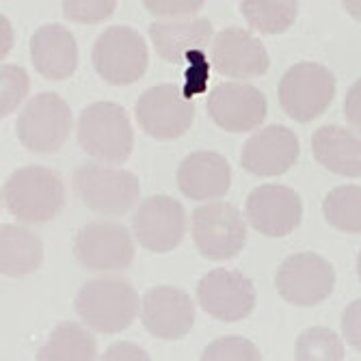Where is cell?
<instances>
[{"label":"cell","instance_id":"obj_28","mask_svg":"<svg viewBox=\"0 0 361 361\" xmlns=\"http://www.w3.org/2000/svg\"><path fill=\"white\" fill-rule=\"evenodd\" d=\"M200 361H262V353L243 336H223L204 348Z\"/></svg>","mask_w":361,"mask_h":361},{"label":"cell","instance_id":"obj_2","mask_svg":"<svg viewBox=\"0 0 361 361\" xmlns=\"http://www.w3.org/2000/svg\"><path fill=\"white\" fill-rule=\"evenodd\" d=\"M78 145L104 165H123L135 149V130L126 109L117 102H93L82 109L76 128Z\"/></svg>","mask_w":361,"mask_h":361},{"label":"cell","instance_id":"obj_3","mask_svg":"<svg viewBox=\"0 0 361 361\" xmlns=\"http://www.w3.org/2000/svg\"><path fill=\"white\" fill-rule=\"evenodd\" d=\"M5 206L22 223H48L65 208V186L61 178L42 165L16 169L3 188Z\"/></svg>","mask_w":361,"mask_h":361},{"label":"cell","instance_id":"obj_18","mask_svg":"<svg viewBox=\"0 0 361 361\" xmlns=\"http://www.w3.org/2000/svg\"><path fill=\"white\" fill-rule=\"evenodd\" d=\"M212 68L221 76L249 80L264 76L271 68V59L253 32L240 26H227L212 42Z\"/></svg>","mask_w":361,"mask_h":361},{"label":"cell","instance_id":"obj_31","mask_svg":"<svg viewBox=\"0 0 361 361\" xmlns=\"http://www.w3.org/2000/svg\"><path fill=\"white\" fill-rule=\"evenodd\" d=\"M61 9L68 20L78 24H97L115 13L117 3L115 0H65L61 3Z\"/></svg>","mask_w":361,"mask_h":361},{"label":"cell","instance_id":"obj_1","mask_svg":"<svg viewBox=\"0 0 361 361\" xmlns=\"http://www.w3.org/2000/svg\"><path fill=\"white\" fill-rule=\"evenodd\" d=\"M74 310L87 329L115 336L135 322L141 312V299L130 281L121 277H97L80 286Z\"/></svg>","mask_w":361,"mask_h":361},{"label":"cell","instance_id":"obj_11","mask_svg":"<svg viewBox=\"0 0 361 361\" xmlns=\"http://www.w3.org/2000/svg\"><path fill=\"white\" fill-rule=\"evenodd\" d=\"M72 251L78 264L89 271H123L135 259V236L119 223L93 221L76 234Z\"/></svg>","mask_w":361,"mask_h":361},{"label":"cell","instance_id":"obj_27","mask_svg":"<svg viewBox=\"0 0 361 361\" xmlns=\"http://www.w3.org/2000/svg\"><path fill=\"white\" fill-rule=\"evenodd\" d=\"M294 361H344V342L329 326H307L294 342Z\"/></svg>","mask_w":361,"mask_h":361},{"label":"cell","instance_id":"obj_17","mask_svg":"<svg viewBox=\"0 0 361 361\" xmlns=\"http://www.w3.org/2000/svg\"><path fill=\"white\" fill-rule=\"evenodd\" d=\"M141 320L147 334L158 340H182L195 324V303L178 286H154L141 303Z\"/></svg>","mask_w":361,"mask_h":361},{"label":"cell","instance_id":"obj_29","mask_svg":"<svg viewBox=\"0 0 361 361\" xmlns=\"http://www.w3.org/2000/svg\"><path fill=\"white\" fill-rule=\"evenodd\" d=\"M30 78L20 65H3L0 68V115L9 117L28 95Z\"/></svg>","mask_w":361,"mask_h":361},{"label":"cell","instance_id":"obj_34","mask_svg":"<svg viewBox=\"0 0 361 361\" xmlns=\"http://www.w3.org/2000/svg\"><path fill=\"white\" fill-rule=\"evenodd\" d=\"M100 361H152V359L147 350H143L135 342H115L102 353Z\"/></svg>","mask_w":361,"mask_h":361},{"label":"cell","instance_id":"obj_15","mask_svg":"<svg viewBox=\"0 0 361 361\" xmlns=\"http://www.w3.org/2000/svg\"><path fill=\"white\" fill-rule=\"evenodd\" d=\"M208 115L225 133L243 135L264 123L267 95L249 82H221L208 93Z\"/></svg>","mask_w":361,"mask_h":361},{"label":"cell","instance_id":"obj_6","mask_svg":"<svg viewBox=\"0 0 361 361\" xmlns=\"http://www.w3.org/2000/svg\"><path fill=\"white\" fill-rule=\"evenodd\" d=\"M91 63L95 74L104 82L133 85L147 72L149 50L137 28L115 24L97 35L91 50Z\"/></svg>","mask_w":361,"mask_h":361},{"label":"cell","instance_id":"obj_32","mask_svg":"<svg viewBox=\"0 0 361 361\" xmlns=\"http://www.w3.org/2000/svg\"><path fill=\"white\" fill-rule=\"evenodd\" d=\"M143 7L160 18V20H178V18H186V16H195L204 7L202 0H145Z\"/></svg>","mask_w":361,"mask_h":361},{"label":"cell","instance_id":"obj_9","mask_svg":"<svg viewBox=\"0 0 361 361\" xmlns=\"http://www.w3.org/2000/svg\"><path fill=\"white\" fill-rule=\"evenodd\" d=\"M275 288L290 305L316 307L329 299L336 288L334 264L314 251L292 253L275 273Z\"/></svg>","mask_w":361,"mask_h":361},{"label":"cell","instance_id":"obj_19","mask_svg":"<svg viewBox=\"0 0 361 361\" xmlns=\"http://www.w3.org/2000/svg\"><path fill=\"white\" fill-rule=\"evenodd\" d=\"M176 182L180 192L192 202H219L232 186L229 160L212 149H197L180 162Z\"/></svg>","mask_w":361,"mask_h":361},{"label":"cell","instance_id":"obj_14","mask_svg":"<svg viewBox=\"0 0 361 361\" xmlns=\"http://www.w3.org/2000/svg\"><path fill=\"white\" fill-rule=\"evenodd\" d=\"M255 286L240 271L212 269L197 283V303L221 322H240L255 310Z\"/></svg>","mask_w":361,"mask_h":361},{"label":"cell","instance_id":"obj_13","mask_svg":"<svg viewBox=\"0 0 361 361\" xmlns=\"http://www.w3.org/2000/svg\"><path fill=\"white\" fill-rule=\"evenodd\" d=\"M245 214L257 234L283 238L301 225L303 202L301 195L286 184H262L247 195Z\"/></svg>","mask_w":361,"mask_h":361},{"label":"cell","instance_id":"obj_23","mask_svg":"<svg viewBox=\"0 0 361 361\" xmlns=\"http://www.w3.org/2000/svg\"><path fill=\"white\" fill-rule=\"evenodd\" d=\"M44 262L42 238L24 225L0 227V271L5 277L22 279L37 273Z\"/></svg>","mask_w":361,"mask_h":361},{"label":"cell","instance_id":"obj_4","mask_svg":"<svg viewBox=\"0 0 361 361\" xmlns=\"http://www.w3.org/2000/svg\"><path fill=\"white\" fill-rule=\"evenodd\" d=\"M336 76L322 63L301 61L283 72L277 85V97L283 113L299 121L310 123L322 117L336 100Z\"/></svg>","mask_w":361,"mask_h":361},{"label":"cell","instance_id":"obj_37","mask_svg":"<svg viewBox=\"0 0 361 361\" xmlns=\"http://www.w3.org/2000/svg\"><path fill=\"white\" fill-rule=\"evenodd\" d=\"M344 9H346L355 20L361 22V3H344Z\"/></svg>","mask_w":361,"mask_h":361},{"label":"cell","instance_id":"obj_24","mask_svg":"<svg viewBox=\"0 0 361 361\" xmlns=\"http://www.w3.org/2000/svg\"><path fill=\"white\" fill-rule=\"evenodd\" d=\"M97 340L91 329L74 320H63L37 348L35 361H95Z\"/></svg>","mask_w":361,"mask_h":361},{"label":"cell","instance_id":"obj_22","mask_svg":"<svg viewBox=\"0 0 361 361\" xmlns=\"http://www.w3.org/2000/svg\"><path fill=\"white\" fill-rule=\"evenodd\" d=\"M212 22L208 18L152 22L149 39L156 54L167 63H184L188 52L204 50L212 44Z\"/></svg>","mask_w":361,"mask_h":361},{"label":"cell","instance_id":"obj_20","mask_svg":"<svg viewBox=\"0 0 361 361\" xmlns=\"http://www.w3.org/2000/svg\"><path fill=\"white\" fill-rule=\"evenodd\" d=\"M30 61L46 80H68L78 68V44L68 26L59 22L44 24L32 32Z\"/></svg>","mask_w":361,"mask_h":361},{"label":"cell","instance_id":"obj_8","mask_svg":"<svg viewBox=\"0 0 361 361\" xmlns=\"http://www.w3.org/2000/svg\"><path fill=\"white\" fill-rule=\"evenodd\" d=\"M190 236L197 251L206 259L225 262L243 251L247 243V223L234 204L210 202L192 210Z\"/></svg>","mask_w":361,"mask_h":361},{"label":"cell","instance_id":"obj_21","mask_svg":"<svg viewBox=\"0 0 361 361\" xmlns=\"http://www.w3.org/2000/svg\"><path fill=\"white\" fill-rule=\"evenodd\" d=\"M318 165L340 178H361V135L338 123L320 126L312 135Z\"/></svg>","mask_w":361,"mask_h":361},{"label":"cell","instance_id":"obj_25","mask_svg":"<svg viewBox=\"0 0 361 361\" xmlns=\"http://www.w3.org/2000/svg\"><path fill=\"white\" fill-rule=\"evenodd\" d=\"M324 221L342 234H361V186L340 184L322 200Z\"/></svg>","mask_w":361,"mask_h":361},{"label":"cell","instance_id":"obj_26","mask_svg":"<svg viewBox=\"0 0 361 361\" xmlns=\"http://www.w3.org/2000/svg\"><path fill=\"white\" fill-rule=\"evenodd\" d=\"M240 13L247 24L264 35L286 32L299 16V3L292 0H243Z\"/></svg>","mask_w":361,"mask_h":361},{"label":"cell","instance_id":"obj_16","mask_svg":"<svg viewBox=\"0 0 361 361\" xmlns=\"http://www.w3.org/2000/svg\"><path fill=\"white\" fill-rule=\"evenodd\" d=\"M301 143L290 128L281 123L264 126L251 135L240 149V165L257 178H275L299 162Z\"/></svg>","mask_w":361,"mask_h":361},{"label":"cell","instance_id":"obj_30","mask_svg":"<svg viewBox=\"0 0 361 361\" xmlns=\"http://www.w3.org/2000/svg\"><path fill=\"white\" fill-rule=\"evenodd\" d=\"M184 63H186V70H184L182 93L186 100H192L195 95L208 91L210 76H212V61L206 56L204 50H195L186 54Z\"/></svg>","mask_w":361,"mask_h":361},{"label":"cell","instance_id":"obj_12","mask_svg":"<svg viewBox=\"0 0 361 361\" xmlns=\"http://www.w3.org/2000/svg\"><path fill=\"white\" fill-rule=\"evenodd\" d=\"M188 229L184 206L169 195H149L133 219L135 240L152 253L176 251Z\"/></svg>","mask_w":361,"mask_h":361},{"label":"cell","instance_id":"obj_38","mask_svg":"<svg viewBox=\"0 0 361 361\" xmlns=\"http://www.w3.org/2000/svg\"><path fill=\"white\" fill-rule=\"evenodd\" d=\"M357 275H359V281H361V249H359V255H357Z\"/></svg>","mask_w":361,"mask_h":361},{"label":"cell","instance_id":"obj_35","mask_svg":"<svg viewBox=\"0 0 361 361\" xmlns=\"http://www.w3.org/2000/svg\"><path fill=\"white\" fill-rule=\"evenodd\" d=\"M344 117L348 126L361 135V76L348 87L344 97Z\"/></svg>","mask_w":361,"mask_h":361},{"label":"cell","instance_id":"obj_10","mask_svg":"<svg viewBox=\"0 0 361 361\" xmlns=\"http://www.w3.org/2000/svg\"><path fill=\"white\" fill-rule=\"evenodd\" d=\"M135 117L143 133L156 141H176L195 121V104L186 100L182 87L162 82L143 91L135 106Z\"/></svg>","mask_w":361,"mask_h":361},{"label":"cell","instance_id":"obj_36","mask_svg":"<svg viewBox=\"0 0 361 361\" xmlns=\"http://www.w3.org/2000/svg\"><path fill=\"white\" fill-rule=\"evenodd\" d=\"M0 30H3V44H0V54H9V50L13 48V28H11V22L9 18H5V13L0 16Z\"/></svg>","mask_w":361,"mask_h":361},{"label":"cell","instance_id":"obj_5","mask_svg":"<svg viewBox=\"0 0 361 361\" xmlns=\"http://www.w3.org/2000/svg\"><path fill=\"white\" fill-rule=\"evenodd\" d=\"M74 188L87 210L117 219L130 212L141 195V182L133 171L102 162H85L74 171Z\"/></svg>","mask_w":361,"mask_h":361},{"label":"cell","instance_id":"obj_7","mask_svg":"<svg viewBox=\"0 0 361 361\" xmlns=\"http://www.w3.org/2000/svg\"><path fill=\"white\" fill-rule=\"evenodd\" d=\"M72 109L59 93L44 91L30 97L16 119V137L32 154H54L72 135Z\"/></svg>","mask_w":361,"mask_h":361},{"label":"cell","instance_id":"obj_33","mask_svg":"<svg viewBox=\"0 0 361 361\" xmlns=\"http://www.w3.org/2000/svg\"><path fill=\"white\" fill-rule=\"evenodd\" d=\"M340 326L344 342L361 353V299H355L344 307Z\"/></svg>","mask_w":361,"mask_h":361}]
</instances>
